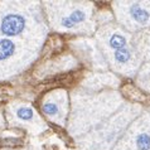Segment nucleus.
Instances as JSON below:
<instances>
[{"mask_svg": "<svg viewBox=\"0 0 150 150\" xmlns=\"http://www.w3.org/2000/svg\"><path fill=\"white\" fill-rule=\"evenodd\" d=\"M24 27H25V20H24L22 15L10 14L3 18L0 30H1L3 34L8 37H15L23 32Z\"/></svg>", "mask_w": 150, "mask_h": 150, "instance_id": "1", "label": "nucleus"}, {"mask_svg": "<svg viewBox=\"0 0 150 150\" xmlns=\"http://www.w3.org/2000/svg\"><path fill=\"white\" fill-rule=\"evenodd\" d=\"M86 19H87V13L85 11V9L74 8V9H72V11H69L67 15L61 19V27L64 29H72L82 23H85Z\"/></svg>", "mask_w": 150, "mask_h": 150, "instance_id": "2", "label": "nucleus"}, {"mask_svg": "<svg viewBox=\"0 0 150 150\" xmlns=\"http://www.w3.org/2000/svg\"><path fill=\"white\" fill-rule=\"evenodd\" d=\"M129 16L139 25H144L150 22V11L141 3H131L129 8Z\"/></svg>", "mask_w": 150, "mask_h": 150, "instance_id": "3", "label": "nucleus"}, {"mask_svg": "<svg viewBox=\"0 0 150 150\" xmlns=\"http://www.w3.org/2000/svg\"><path fill=\"white\" fill-rule=\"evenodd\" d=\"M15 51V45L10 39H1L0 40V61H4L10 56H13Z\"/></svg>", "mask_w": 150, "mask_h": 150, "instance_id": "4", "label": "nucleus"}, {"mask_svg": "<svg viewBox=\"0 0 150 150\" xmlns=\"http://www.w3.org/2000/svg\"><path fill=\"white\" fill-rule=\"evenodd\" d=\"M126 43L127 40L126 38L122 35V34H112L109 39V45L111 49H114V51H117V49H121V48H125L126 47Z\"/></svg>", "mask_w": 150, "mask_h": 150, "instance_id": "5", "label": "nucleus"}, {"mask_svg": "<svg viewBox=\"0 0 150 150\" xmlns=\"http://www.w3.org/2000/svg\"><path fill=\"white\" fill-rule=\"evenodd\" d=\"M131 51L127 47L121 48V49H117V51H114V58L115 61L120 64H124V63H127L131 59Z\"/></svg>", "mask_w": 150, "mask_h": 150, "instance_id": "6", "label": "nucleus"}, {"mask_svg": "<svg viewBox=\"0 0 150 150\" xmlns=\"http://www.w3.org/2000/svg\"><path fill=\"white\" fill-rule=\"evenodd\" d=\"M137 150H150V134L148 132H141L137 135L135 140Z\"/></svg>", "mask_w": 150, "mask_h": 150, "instance_id": "7", "label": "nucleus"}, {"mask_svg": "<svg viewBox=\"0 0 150 150\" xmlns=\"http://www.w3.org/2000/svg\"><path fill=\"white\" fill-rule=\"evenodd\" d=\"M16 115H18L19 119L27 121V120L33 119V110L29 109V107H20V109H18V111H16Z\"/></svg>", "mask_w": 150, "mask_h": 150, "instance_id": "8", "label": "nucleus"}, {"mask_svg": "<svg viewBox=\"0 0 150 150\" xmlns=\"http://www.w3.org/2000/svg\"><path fill=\"white\" fill-rule=\"evenodd\" d=\"M43 111L47 114L48 116H56L58 112H59V107H58L57 103L53 102H48L43 106Z\"/></svg>", "mask_w": 150, "mask_h": 150, "instance_id": "9", "label": "nucleus"}]
</instances>
